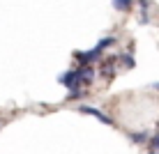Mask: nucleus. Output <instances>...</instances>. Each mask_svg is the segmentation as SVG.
<instances>
[{
	"label": "nucleus",
	"mask_w": 159,
	"mask_h": 154,
	"mask_svg": "<svg viewBox=\"0 0 159 154\" xmlns=\"http://www.w3.org/2000/svg\"><path fill=\"white\" fill-rule=\"evenodd\" d=\"M111 44H116V37H104V39L97 44L95 48L83 51V53H76V62H79V64H92V62H97L99 55L104 53V48H108Z\"/></svg>",
	"instance_id": "obj_1"
},
{
	"label": "nucleus",
	"mask_w": 159,
	"mask_h": 154,
	"mask_svg": "<svg viewBox=\"0 0 159 154\" xmlns=\"http://www.w3.org/2000/svg\"><path fill=\"white\" fill-rule=\"evenodd\" d=\"M79 113H83V115H92V117H97L99 122H104V124H116L111 117H106L99 108H95V106H79Z\"/></svg>",
	"instance_id": "obj_2"
},
{
	"label": "nucleus",
	"mask_w": 159,
	"mask_h": 154,
	"mask_svg": "<svg viewBox=\"0 0 159 154\" xmlns=\"http://www.w3.org/2000/svg\"><path fill=\"white\" fill-rule=\"evenodd\" d=\"M113 7L118 12H129L131 9V0H113Z\"/></svg>",
	"instance_id": "obj_3"
},
{
	"label": "nucleus",
	"mask_w": 159,
	"mask_h": 154,
	"mask_svg": "<svg viewBox=\"0 0 159 154\" xmlns=\"http://www.w3.org/2000/svg\"><path fill=\"white\" fill-rule=\"evenodd\" d=\"M150 154H159V131L150 138Z\"/></svg>",
	"instance_id": "obj_4"
},
{
	"label": "nucleus",
	"mask_w": 159,
	"mask_h": 154,
	"mask_svg": "<svg viewBox=\"0 0 159 154\" xmlns=\"http://www.w3.org/2000/svg\"><path fill=\"white\" fill-rule=\"evenodd\" d=\"M141 2V23H148V0H139Z\"/></svg>",
	"instance_id": "obj_5"
},
{
	"label": "nucleus",
	"mask_w": 159,
	"mask_h": 154,
	"mask_svg": "<svg viewBox=\"0 0 159 154\" xmlns=\"http://www.w3.org/2000/svg\"><path fill=\"white\" fill-rule=\"evenodd\" d=\"M120 58H122V64H125V67H129V69L134 67V58H131L129 53H125V55H120Z\"/></svg>",
	"instance_id": "obj_6"
},
{
	"label": "nucleus",
	"mask_w": 159,
	"mask_h": 154,
	"mask_svg": "<svg viewBox=\"0 0 159 154\" xmlns=\"http://www.w3.org/2000/svg\"><path fill=\"white\" fill-rule=\"evenodd\" d=\"M134 143H143L145 138H148V131H141V134H134V136H129Z\"/></svg>",
	"instance_id": "obj_7"
}]
</instances>
